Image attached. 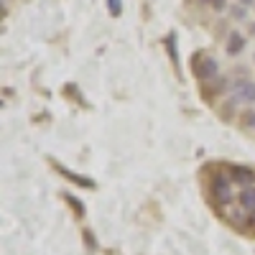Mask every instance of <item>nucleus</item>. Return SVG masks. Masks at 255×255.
Returning <instances> with one entry per match:
<instances>
[{"instance_id":"obj_11","label":"nucleus","mask_w":255,"mask_h":255,"mask_svg":"<svg viewBox=\"0 0 255 255\" xmlns=\"http://www.w3.org/2000/svg\"><path fill=\"white\" fill-rule=\"evenodd\" d=\"M248 225H250V227H255V212H250V220H248Z\"/></svg>"},{"instance_id":"obj_7","label":"nucleus","mask_w":255,"mask_h":255,"mask_svg":"<svg viewBox=\"0 0 255 255\" xmlns=\"http://www.w3.org/2000/svg\"><path fill=\"white\" fill-rule=\"evenodd\" d=\"M243 125H245V128H255V110L243 113Z\"/></svg>"},{"instance_id":"obj_6","label":"nucleus","mask_w":255,"mask_h":255,"mask_svg":"<svg viewBox=\"0 0 255 255\" xmlns=\"http://www.w3.org/2000/svg\"><path fill=\"white\" fill-rule=\"evenodd\" d=\"M238 204L248 212H255V186H245L238 194Z\"/></svg>"},{"instance_id":"obj_5","label":"nucleus","mask_w":255,"mask_h":255,"mask_svg":"<svg viewBox=\"0 0 255 255\" xmlns=\"http://www.w3.org/2000/svg\"><path fill=\"white\" fill-rule=\"evenodd\" d=\"M243 49H245V36L240 31H230V36H227V54L238 56Z\"/></svg>"},{"instance_id":"obj_12","label":"nucleus","mask_w":255,"mask_h":255,"mask_svg":"<svg viewBox=\"0 0 255 255\" xmlns=\"http://www.w3.org/2000/svg\"><path fill=\"white\" fill-rule=\"evenodd\" d=\"M240 3H243V5H253V0H240Z\"/></svg>"},{"instance_id":"obj_1","label":"nucleus","mask_w":255,"mask_h":255,"mask_svg":"<svg viewBox=\"0 0 255 255\" xmlns=\"http://www.w3.org/2000/svg\"><path fill=\"white\" fill-rule=\"evenodd\" d=\"M209 191H212V197H215V202L217 204H222V207H230L232 204V179H230V174H217L215 179H212V184H209Z\"/></svg>"},{"instance_id":"obj_2","label":"nucleus","mask_w":255,"mask_h":255,"mask_svg":"<svg viewBox=\"0 0 255 255\" xmlns=\"http://www.w3.org/2000/svg\"><path fill=\"white\" fill-rule=\"evenodd\" d=\"M255 102V82H250V79H238L235 82V92H232V97H230V108L232 105H253Z\"/></svg>"},{"instance_id":"obj_10","label":"nucleus","mask_w":255,"mask_h":255,"mask_svg":"<svg viewBox=\"0 0 255 255\" xmlns=\"http://www.w3.org/2000/svg\"><path fill=\"white\" fill-rule=\"evenodd\" d=\"M245 13H248V10H245L243 5H238V8H232V15H235V18H245Z\"/></svg>"},{"instance_id":"obj_3","label":"nucleus","mask_w":255,"mask_h":255,"mask_svg":"<svg viewBox=\"0 0 255 255\" xmlns=\"http://www.w3.org/2000/svg\"><path fill=\"white\" fill-rule=\"evenodd\" d=\"M217 72H220V67H217V61L212 56H197V77L199 79L209 82V79L217 77Z\"/></svg>"},{"instance_id":"obj_9","label":"nucleus","mask_w":255,"mask_h":255,"mask_svg":"<svg viewBox=\"0 0 255 255\" xmlns=\"http://www.w3.org/2000/svg\"><path fill=\"white\" fill-rule=\"evenodd\" d=\"M108 3H110V13L113 15H120V10H123L120 8V0H108Z\"/></svg>"},{"instance_id":"obj_8","label":"nucleus","mask_w":255,"mask_h":255,"mask_svg":"<svg viewBox=\"0 0 255 255\" xmlns=\"http://www.w3.org/2000/svg\"><path fill=\"white\" fill-rule=\"evenodd\" d=\"M202 3H209L215 10H225V5H227V0H202Z\"/></svg>"},{"instance_id":"obj_4","label":"nucleus","mask_w":255,"mask_h":255,"mask_svg":"<svg viewBox=\"0 0 255 255\" xmlns=\"http://www.w3.org/2000/svg\"><path fill=\"white\" fill-rule=\"evenodd\" d=\"M230 179H232V184L235 186H240V189H245V186H255V174L253 171H248V168H240V166H232L230 168Z\"/></svg>"}]
</instances>
